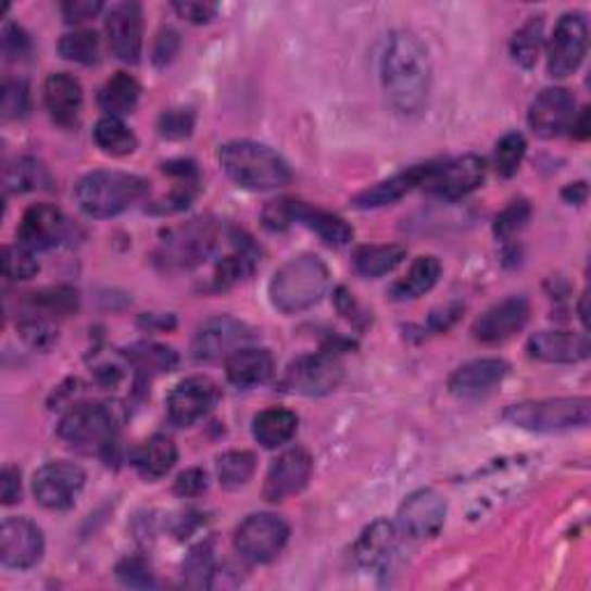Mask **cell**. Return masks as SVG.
<instances>
[{"label": "cell", "mask_w": 591, "mask_h": 591, "mask_svg": "<svg viewBox=\"0 0 591 591\" xmlns=\"http://www.w3.org/2000/svg\"><path fill=\"white\" fill-rule=\"evenodd\" d=\"M381 86L388 102L402 116H418L428 106L432 63L428 47L410 30H395L381 53Z\"/></svg>", "instance_id": "cell-1"}, {"label": "cell", "mask_w": 591, "mask_h": 591, "mask_svg": "<svg viewBox=\"0 0 591 591\" xmlns=\"http://www.w3.org/2000/svg\"><path fill=\"white\" fill-rule=\"evenodd\" d=\"M219 164L225 174L252 192L280 190L291 180V169L280 153L259 141H229L219 148Z\"/></svg>", "instance_id": "cell-2"}, {"label": "cell", "mask_w": 591, "mask_h": 591, "mask_svg": "<svg viewBox=\"0 0 591 591\" xmlns=\"http://www.w3.org/2000/svg\"><path fill=\"white\" fill-rule=\"evenodd\" d=\"M330 273L317 254L291 256L273 273L268 296L275 310L299 314L317 305L328 291Z\"/></svg>", "instance_id": "cell-3"}, {"label": "cell", "mask_w": 591, "mask_h": 591, "mask_svg": "<svg viewBox=\"0 0 591 591\" xmlns=\"http://www.w3.org/2000/svg\"><path fill=\"white\" fill-rule=\"evenodd\" d=\"M148 185L143 178L125 172H92L86 174L77 188H74V197H77L79 209L90 217H116L133 209L135 203L146 194Z\"/></svg>", "instance_id": "cell-4"}, {"label": "cell", "mask_w": 591, "mask_h": 591, "mask_svg": "<svg viewBox=\"0 0 591 591\" xmlns=\"http://www.w3.org/2000/svg\"><path fill=\"white\" fill-rule=\"evenodd\" d=\"M591 416L589 398H550L511 404L504 420L529 432H568L584 430Z\"/></svg>", "instance_id": "cell-5"}, {"label": "cell", "mask_w": 591, "mask_h": 591, "mask_svg": "<svg viewBox=\"0 0 591 591\" xmlns=\"http://www.w3.org/2000/svg\"><path fill=\"white\" fill-rule=\"evenodd\" d=\"M59 437L86 453H104L116 441V418L104 404H77L61 418Z\"/></svg>", "instance_id": "cell-6"}, {"label": "cell", "mask_w": 591, "mask_h": 591, "mask_svg": "<svg viewBox=\"0 0 591 591\" xmlns=\"http://www.w3.org/2000/svg\"><path fill=\"white\" fill-rule=\"evenodd\" d=\"M264 222L271 229H285L291 225V222H299V225L317 234L330 248H344L349 240L354 238V229H351L340 215L312 209L307 206V203L296 201V199H282V201L268 203L264 211Z\"/></svg>", "instance_id": "cell-7"}, {"label": "cell", "mask_w": 591, "mask_h": 591, "mask_svg": "<svg viewBox=\"0 0 591 591\" xmlns=\"http://www.w3.org/2000/svg\"><path fill=\"white\" fill-rule=\"evenodd\" d=\"M289 541V525L273 513H254L238 525L234 545L240 557L252 564H268L280 557Z\"/></svg>", "instance_id": "cell-8"}, {"label": "cell", "mask_w": 591, "mask_h": 591, "mask_svg": "<svg viewBox=\"0 0 591 591\" xmlns=\"http://www.w3.org/2000/svg\"><path fill=\"white\" fill-rule=\"evenodd\" d=\"M86 486V474L79 465L65 460L47 462L33 476V494L37 504L49 511H67L77 504Z\"/></svg>", "instance_id": "cell-9"}, {"label": "cell", "mask_w": 591, "mask_h": 591, "mask_svg": "<svg viewBox=\"0 0 591 591\" xmlns=\"http://www.w3.org/2000/svg\"><path fill=\"white\" fill-rule=\"evenodd\" d=\"M486 180V160L478 155H462L447 162H432V169L423 183L430 194L455 201L478 190Z\"/></svg>", "instance_id": "cell-10"}, {"label": "cell", "mask_w": 591, "mask_h": 591, "mask_svg": "<svg viewBox=\"0 0 591 591\" xmlns=\"http://www.w3.org/2000/svg\"><path fill=\"white\" fill-rule=\"evenodd\" d=\"M589 47V28L582 14H564L548 45V74L554 79H564L576 72Z\"/></svg>", "instance_id": "cell-11"}, {"label": "cell", "mask_w": 591, "mask_h": 591, "mask_svg": "<svg viewBox=\"0 0 591 591\" xmlns=\"http://www.w3.org/2000/svg\"><path fill=\"white\" fill-rule=\"evenodd\" d=\"M344 369L338 356L322 351V354L303 356L293 361L285 373L282 388L299 395H326L332 393L342 383Z\"/></svg>", "instance_id": "cell-12"}, {"label": "cell", "mask_w": 591, "mask_h": 591, "mask_svg": "<svg viewBox=\"0 0 591 591\" xmlns=\"http://www.w3.org/2000/svg\"><path fill=\"white\" fill-rule=\"evenodd\" d=\"M447 502L437 490L423 488L404 499L398 511V527L412 541H430L443 529Z\"/></svg>", "instance_id": "cell-13"}, {"label": "cell", "mask_w": 591, "mask_h": 591, "mask_svg": "<svg viewBox=\"0 0 591 591\" xmlns=\"http://www.w3.org/2000/svg\"><path fill=\"white\" fill-rule=\"evenodd\" d=\"M219 402V388L209 377H188L166 398V416L176 428H190L209 416Z\"/></svg>", "instance_id": "cell-14"}, {"label": "cell", "mask_w": 591, "mask_h": 591, "mask_svg": "<svg viewBox=\"0 0 591 591\" xmlns=\"http://www.w3.org/2000/svg\"><path fill=\"white\" fill-rule=\"evenodd\" d=\"M254 330L234 317H215L197 328L192 354L199 361H219L231 356L236 349L248 347L254 340Z\"/></svg>", "instance_id": "cell-15"}, {"label": "cell", "mask_w": 591, "mask_h": 591, "mask_svg": "<svg viewBox=\"0 0 591 591\" xmlns=\"http://www.w3.org/2000/svg\"><path fill=\"white\" fill-rule=\"evenodd\" d=\"M45 554V536L28 517H8L0 527V562L8 568L26 570L40 564Z\"/></svg>", "instance_id": "cell-16"}, {"label": "cell", "mask_w": 591, "mask_h": 591, "mask_svg": "<svg viewBox=\"0 0 591 591\" xmlns=\"http://www.w3.org/2000/svg\"><path fill=\"white\" fill-rule=\"evenodd\" d=\"M70 234V222L61 209L51 203H35L30 206L22 222H18L16 238L18 246L30 252H45L59 248Z\"/></svg>", "instance_id": "cell-17"}, {"label": "cell", "mask_w": 591, "mask_h": 591, "mask_svg": "<svg viewBox=\"0 0 591 591\" xmlns=\"http://www.w3.org/2000/svg\"><path fill=\"white\" fill-rule=\"evenodd\" d=\"M111 53L123 63H139L143 49V12L139 3H118L104 18Z\"/></svg>", "instance_id": "cell-18"}, {"label": "cell", "mask_w": 591, "mask_h": 591, "mask_svg": "<svg viewBox=\"0 0 591 591\" xmlns=\"http://www.w3.org/2000/svg\"><path fill=\"white\" fill-rule=\"evenodd\" d=\"M531 314V305L525 296H508L502 303L492 305L476 319L471 332L480 344H502L520 332Z\"/></svg>", "instance_id": "cell-19"}, {"label": "cell", "mask_w": 591, "mask_h": 591, "mask_svg": "<svg viewBox=\"0 0 591 591\" xmlns=\"http://www.w3.org/2000/svg\"><path fill=\"white\" fill-rule=\"evenodd\" d=\"M576 118V98L566 88H545L529 106V125L541 139H554L570 129Z\"/></svg>", "instance_id": "cell-20"}, {"label": "cell", "mask_w": 591, "mask_h": 591, "mask_svg": "<svg viewBox=\"0 0 591 591\" xmlns=\"http://www.w3.org/2000/svg\"><path fill=\"white\" fill-rule=\"evenodd\" d=\"M312 476V457L303 449H291L277 457L264 480V496L273 504L299 494Z\"/></svg>", "instance_id": "cell-21"}, {"label": "cell", "mask_w": 591, "mask_h": 591, "mask_svg": "<svg viewBox=\"0 0 591 591\" xmlns=\"http://www.w3.org/2000/svg\"><path fill=\"white\" fill-rule=\"evenodd\" d=\"M508 375L502 359H476L460 365L449 379V391L460 400H480L494 393Z\"/></svg>", "instance_id": "cell-22"}, {"label": "cell", "mask_w": 591, "mask_h": 591, "mask_svg": "<svg viewBox=\"0 0 591 591\" xmlns=\"http://www.w3.org/2000/svg\"><path fill=\"white\" fill-rule=\"evenodd\" d=\"M527 354L541 363H582L591 354V342L584 332L573 330H539L527 342Z\"/></svg>", "instance_id": "cell-23"}, {"label": "cell", "mask_w": 591, "mask_h": 591, "mask_svg": "<svg viewBox=\"0 0 591 591\" xmlns=\"http://www.w3.org/2000/svg\"><path fill=\"white\" fill-rule=\"evenodd\" d=\"M45 106L55 125H77L84 106V90L79 79H74L67 72L49 74L45 81Z\"/></svg>", "instance_id": "cell-24"}, {"label": "cell", "mask_w": 591, "mask_h": 591, "mask_svg": "<svg viewBox=\"0 0 591 591\" xmlns=\"http://www.w3.org/2000/svg\"><path fill=\"white\" fill-rule=\"evenodd\" d=\"M430 169H432V162L412 166V169L395 174L393 178L381 180L375 185V188L361 192L354 199V206L356 209H379V206H388V203H395L402 197L414 192L416 188H423V183H425V178H428Z\"/></svg>", "instance_id": "cell-25"}, {"label": "cell", "mask_w": 591, "mask_h": 591, "mask_svg": "<svg viewBox=\"0 0 591 591\" xmlns=\"http://www.w3.org/2000/svg\"><path fill=\"white\" fill-rule=\"evenodd\" d=\"M227 379L236 388H252L266 383L275 373V361L268 349L262 347H240L227 356Z\"/></svg>", "instance_id": "cell-26"}, {"label": "cell", "mask_w": 591, "mask_h": 591, "mask_svg": "<svg viewBox=\"0 0 591 591\" xmlns=\"http://www.w3.org/2000/svg\"><path fill=\"white\" fill-rule=\"evenodd\" d=\"M398 543V529L388 520H375L367 525L354 545V559L363 568H379L391 557Z\"/></svg>", "instance_id": "cell-27"}, {"label": "cell", "mask_w": 591, "mask_h": 591, "mask_svg": "<svg viewBox=\"0 0 591 591\" xmlns=\"http://www.w3.org/2000/svg\"><path fill=\"white\" fill-rule=\"evenodd\" d=\"M176 457H178V451L174 447V441L164 435H155L148 441H143L137 449L133 465L141 478L158 480L172 471V467L176 465Z\"/></svg>", "instance_id": "cell-28"}, {"label": "cell", "mask_w": 591, "mask_h": 591, "mask_svg": "<svg viewBox=\"0 0 591 591\" xmlns=\"http://www.w3.org/2000/svg\"><path fill=\"white\" fill-rule=\"evenodd\" d=\"M296 430H299V416L289 410H280V406L262 412L252 423V435L264 449L285 447L296 437Z\"/></svg>", "instance_id": "cell-29"}, {"label": "cell", "mask_w": 591, "mask_h": 591, "mask_svg": "<svg viewBox=\"0 0 591 591\" xmlns=\"http://www.w3.org/2000/svg\"><path fill=\"white\" fill-rule=\"evenodd\" d=\"M441 277V264L437 256H418L416 262L412 264V268L406 271V275L402 280H398L391 289V296L395 301H414L420 299L428 291L435 289V285L439 282Z\"/></svg>", "instance_id": "cell-30"}, {"label": "cell", "mask_w": 591, "mask_h": 591, "mask_svg": "<svg viewBox=\"0 0 591 591\" xmlns=\"http://www.w3.org/2000/svg\"><path fill=\"white\" fill-rule=\"evenodd\" d=\"M141 98V86L135 77H129L127 72H118L111 77L98 96V102L102 111H106V116H127L137 109Z\"/></svg>", "instance_id": "cell-31"}, {"label": "cell", "mask_w": 591, "mask_h": 591, "mask_svg": "<svg viewBox=\"0 0 591 591\" xmlns=\"http://www.w3.org/2000/svg\"><path fill=\"white\" fill-rule=\"evenodd\" d=\"M406 256L402 246H363L354 252V271L363 277H381L393 273Z\"/></svg>", "instance_id": "cell-32"}, {"label": "cell", "mask_w": 591, "mask_h": 591, "mask_svg": "<svg viewBox=\"0 0 591 591\" xmlns=\"http://www.w3.org/2000/svg\"><path fill=\"white\" fill-rule=\"evenodd\" d=\"M92 137H96V143L106 155H116V158L135 153V148L139 143L133 129L114 116H104L102 121H98L96 129H92Z\"/></svg>", "instance_id": "cell-33"}, {"label": "cell", "mask_w": 591, "mask_h": 591, "mask_svg": "<svg viewBox=\"0 0 591 591\" xmlns=\"http://www.w3.org/2000/svg\"><path fill=\"white\" fill-rule=\"evenodd\" d=\"M256 471V455L252 451H229L217 460L219 486L238 490L248 486Z\"/></svg>", "instance_id": "cell-34"}, {"label": "cell", "mask_w": 591, "mask_h": 591, "mask_svg": "<svg viewBox=\"0 0 591 591\" xmlns=\"http://www.w3.org/2000/svg\"><path fill=\"white\" fill-rule=\"evenodd\" d=\"M543 42V16H531L529 22L513 35L511 40V55L513 61L529 70L536 65Z\"/></svg>", "instance_id": "cell-35"}, {"label": "cell", "mask_w": 591, "mask_h": 591, "mask_svg": "<svg viewBox=\"0 0 591 591\" xmlns=\"http://www.w3.org/2000/svg\"><path fill=\"white\" fill-rule=\"evenodd\" d=\"M59 51L65 61L79 63V65H92L98 63L100 55V40L96 30H74L61 37Z\"/></svg>", "instance_id": "cell-36"}, {"label": "cell", "mask_w": 591, "mask_h": 591, "mask_svg": "<svg viewBox=\"0 0 591 591\" xmlns=\"http://www.w3.org/2000/svg\"><path fill=\"white\" fill-rule=\"evenodd\" d=\"M5 185H8L10 192H26V190L47 188L49 174L40 162H35L30 158H22V160H16L12 166H8Z\"/></svg>", "instance_id": "cell-37"}, {"label": "cell", "mask_w": 591, "mask_h": 591, "mask_svg": "<svg viewBox=\"0 0 591 591\" xmlns=\"http://www.w3.org/2000/svg\"><path fill=\"white\" fill-rule=\"evenodd\" d=\"M527 153V141L523 135L508 133L499 139L494 148V169L502 178H511L520 169V164Z\"/></svg>", "instance_id": "cell-38"}, {"label": "cell", "mask_w": 591, "mask_h": 591, "mask_svg": "<svg viewBox=\"0 0 591 591\" xmlns=\"http://www.w3.org/2000/svg\"><path fill=\"white\" fill-rule=\"evenodd\" d=\"M213 552L211 545H197L188 559L183 562V580L188 587L201 589V587H211V578H213Z\"/></svg>", "instance_id": "cell-39"}, {"label": "cell", "mask_w": 591, "mask_h": 591, "mask_svg": "<svg viewBox=\"0 0 591 591\" xmlns=\"http://www.w3.org/2000/svg\"><path fill=\"white\" fill-rule=\"evenodd\" d=\"M254 271V259H250V254L246 252H236V254H229L222 259V262L217 264L215 268V287L217 289H229L238 282L248 280V277L252 275Z\"/></svg>", "instance_id": "cell-40"}, {"label": "cell", "mask_w": 591, "mask_h": 591, "mask_svg": "<svg viewBox=\"0 0 591 591\" xmlns=\"http://www.w3.org/2000/svg\"><path fill=\"white\" fill-rule=\"evenodd\" d=\"M30 109V92L26 81L22 79H8L3 84V92H0V111H3V118L16 121L24 118Z\"/></svg>", "instance_id": "cell-41"}, {"label": "cell", "mask_w": 591, "mask_h": 591, "mask_svg": "<svg viewBox=\"0 0 591 591\" xmlns=\"http://www.w3.org/2000/svg\"><path fill=\"white\" fill-rule=\"evenodd\" d=\"M37 271H40V264L24 246H8L3 250V273L8 280H30Z\"/></svg>", "instance_id": "cell-42"}, {"label": "cell", "mask_w": 591, "mask_h": 591, "mask_svg": "<svg viewBox=\"0 0 591 591\" xmlns=\"http://www.w3.org/2000/svg\"><path fill=\"white\" fill-rule=\"evenodd\" d=\"M133 359L143 373H172L178 359L172 349L160 344H141L133 351Z\"/></svg>", "instance_id": "cell-43"}, {"label": "cell", "mask_w": 591, "mask_h": 591, "mask_svg": "<svg viewBox=\"0 0 591 591\" xmlns=\"http://www.w3.org/2000/svg\"><path fill=\"white\" fill-rule=\"evenodd\" d=\"M33 307H40V317L45 314H70L77 310V293L65 287H55V289H47L40 293H33L30 299Z\"/></svg>", "instance_id": "cell-44"}, {"label": "cell", "mask_w": 591, "mask_h": 591, "mask_svg": "<svg viewBox=\"0 0 591 591\" xmlns=\"http://www.w3.org/2000/svg\"><path fill=\"white\" fill-rule=\"evenodd\" d=\"M529 217H531V206H529V203L523 201V199L520 201H513L511 206H506L502 213L496 215V219H494V234H496V238L506 240V238L515 236L517 231L525 229Z\"/></svg>", "instance_id": "cell-45"}, {"label": "cell", "mask_w": 591, "mask_h": 591, "mask_svg": "<svg viewBox=\"0 0 591 591\" xmlns=\"http://www.w3.org/2000/svg\"><path fill=\"white\" fill-rule=\"evenodd\" d=\"M194 116L188 109H172L160 116V135L166 139H185L192 135Z\"/></svg>", "instance_id": "cell-46"}, {"label": "cell", "mask_w": 591, "mask_h": 591, "mask_svg": "<svg viewBox=\"0 0 591 591\" xmlns=\"http://www.w3.org/2000/svg\"><path fill=\"white\" fill-rule=\"evenodd\" d=\"M3 53L8 61H26L30 55L28 35L12 22L3 24Z\"/></svg>", "instance_id": "cell-47"}, {"label": "cell", "mask_w": 591, "mask_h": 591, "mask_svg": "<svg viewBox=\"0 0 591 591\" xmlns=\"http://www.w3.org/2000/svg\"><path fill=\"white\" fill-rule=\"evenodd\" d=\"M118 578L123 584L127 587H153V573H151V566H148L143 559L139 557H133V559H125L118 564L116 568Z\"/></svg>", "instance_id": "cell-48"}, {"label": "cell", "mask_w": 591, "mask_h": 591, "mask_svg": "<svg viewBox=\"0 0 591 591\" xmlns=\"http://www.w3.org/2000/svg\"><path fill=\"white\" fill-rule=\"evenodd\" d=\"M18 332H22L24 340L30 347H37V349H47L53 342V330H51V326L42 317H28V319H24L22 324H18Z\"/></svg>", "instance_id": "cell-49"}, {"label": "cell", "mask_w": 591, "mask_h": 591, "mask_svg": "<svg viewBox=\"0 0 591 591\" xmlns=\"http://www.w3.org/2000/svg\"><path fill=\"white\" fill-rule=\"evenodd\" d=\"M206 488H209V476L199 467L185 469L174 483V492L178 496H199V494L206 492Z\"/></svg>", "instance_id": "cell-50"}, {"label": "cell", "mask_w": 591, "mask_h": 591, "mask_svg": "<svg viewBox=\"0 0 591 591\" xmlns=\"http://www.w3.org/2000/svg\"><path fill=\"white\" fill-rule=\"evenodd\" d=\"M61 12L67 24H84L102 12V3L100 0H67L61 5Z\"/></svg>", "instance_id": "cell-51"}, {"label": "cell", "mask_w": 591, "mask_h": 591, "mask_svg": "<svg viewBox=\"0 0 591 591\" xmlns=\"http://www.w3.org/2000/svg\"><path fill=\"white\" fill-rule=\"evenodd\" d=\"M174 10L183 18H188L190 24H209L211 18H215V14H217L215 3H197V0H188V3H174Z\"/></svg>", "instance_id": "cell-52"}, {"label": "cell", "mask_w": 591, "mask_h": 591, "mask_svg": "<svg viewBox=\"0 0 591 591\" xmlns=\"http://www.w3.org/2000/svg\"><path fill=\"white\" fill-rule=\"evenodd\" d=\"M178 47H180V40H178V35L172 30V28H166L158 35V42H155V51H153V61L155 65H169L174 61V55L178 53Z\"/></svg>", "instance_id": "cell-53"}, {"label": "cell", "mask_w": 591, "mask_h": 591, "mask_svg": "<svg viewBox=\"0 0 591 591\" xmlns=\"http://www.w3.org/2000/svg\"><path fill=\"white\" fill-rule=\"evenodd\" d=\"M0 496H3L5 506H12L22 499V474L16 467H5L0 474Z\"/></svg>", "instance_id": "cell-54"}, {"label": "cell", "mask_w": 591, "mask_h": 591, "mask_svg": "<svg viewBox=\"0 0 591 591\" xmlns=\"http://www.w3.org/2000/svg\"><path fill=\"white\" fill-rule=\"evenodd\" d=\"M562 197L568 201V203H584L587 201V183H570L568 188L562 192Z\"/></svg>", "instance_id": "cell-55"}, {"label": "cell", "mask_w": 591, "mask_h": 591, "mask_svg": "<svg viewBox=\"0 0 591 591\" xmlns=\"http://www.w3.org/2000/svg\"><path fill=\"white\" fill-rule=\"evenodd\" d=\"M573 137L576 139H587L589 137V109H582L580 116L573 118Z\"/></svg>", "instance_id": "cell-56"}]
</instances>
